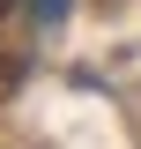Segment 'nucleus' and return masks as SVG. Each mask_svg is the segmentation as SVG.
Listing matches in <instances>:
<instances>
[{"instance_id": "7ed1b4c3", "label": "nucleus", "mask_w": 141, "mask_h": 149, "mask_svg": "<svg viewBox=\"0 0 141 149\" xmlns=\"http://www.w3.org/2000/svg\"><path fill=\"white\" fill-rule=\"evenodd\" d=\"M8 8H15V0H0V15H8Z\"/></svg>"}, {"instance_id": "f03ea898", "label": "nucleus", "mask_w": 141, "mask_h": 149, "mask_svg": "<svg viewBox=\"0 0 141 149\" xmlns=\"http://www.w3.org/2000/svg\"><path fill=\"white\" fill-rule=\"evenodd\" d=\"M8 90H15V60H0V97H8Z\"/></svg>"}, {"instance_id": "f257e3e1", "label": "nucleus", "mask_w": 141, "mask_h": 149, "mask_svg": "<svg viewBox=\"0 0 141 149\" xmlns=\"http://www.w3.org/2000/svg\"><path fill=\"white\" fill-rule=\"evenodd\" d=\"M37 8V22H59V8H67V0H30Z\"/></svg>"}]
</instances>
